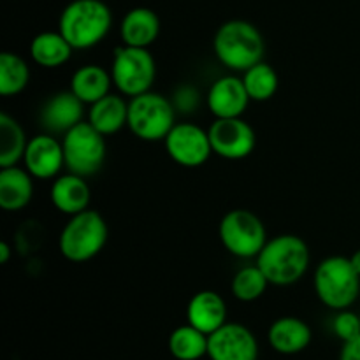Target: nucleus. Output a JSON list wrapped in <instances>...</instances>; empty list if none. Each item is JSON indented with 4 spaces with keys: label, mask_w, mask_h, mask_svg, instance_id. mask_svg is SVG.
<instances>
[{
    "label": "nucleus",
    "mask_w": 360,
    "mask_h": 360,
    "mask_svg": "<svg viewBox=\"0 0 360 360\" xmlns=\"http://www.w3.org/2000/svg\"><path fill=\"white\" fill-rule=\"evenodd\" d=\"M311 262L308 243L295 234H281L267 239L257 257V266L267 281L276 287H290L304 278Z\"/></svg>",
    "instance_id": "obj_1"
},
{
    "label": "nucleus",
    "mask_w": 360,
    "mask_h": 360,
    "mask_svg": "<svg viewBox=\"0 0 360 360\" xmlns=\"http://www.w3.org/2000/svg\"><path fill=\"white\" fill-rule=\"evenodd\" d=\"M112 13L102 0H72L63 7L58 32L74 49H90L108 37Z\"/></svg>",
    "instance_id": "obj_2"
},
{
    "label": "nucleus",
    "mask_w": 360,
    "mask_h": 360,
    "mask_svg": "<svg viewBox=\"0 0 360 360\" xmlns=\"http://www.w3.org/2000/svg\"><path fill=\"white\" fill-rule=\"evenodd\" d=\"M213 49L221 65L234 72H245L262 62L266 41L253 23L246 20H229L218 27Z\"/></svg>",
    "instance_id": "obj_3"
},
{
    "label": "nucleus",
    "mask_w": 360,
    "mask_h": 360,
    "mask_svg": "<svg viewBox=\"0 0 360 360\" xmlns=\"http://www.w3.org/2000/svg\"><path fill=\"white\" fill-rule=\"evenodd\" d=\"M313 287L319 301L334 311L348 309L360 295V274L350 257L333 255L323 259L313 274Z\"/></svg>",
    "instance_id": "obj_4"
},
{
    "label": "nucleus",
    "mask_w": 360,
    "mask_h": 360,
    "mask_svg": "<svg viewBox=\"0 0 360 360\" xmlns=\"http://www.w3.org/2000/svg\"><path fill=\"white\" fill-rule=\"evenodd\" d=\"M109 229L104 217L95 210L72 214L58 238V250L69 262L83 264L95 259L108 243Z\"/></svg>",
    "instance_id": "obj_5"
},
{
    "label": "nucleus",
    "mask_w": 360,
    "mask_h": 360,
    "mask_svg": "<svg viewBox=\"0 0 360 360\" xmlns=\"http://www.w3.org/2000/svg\"><path fill=\"white\" fill-rule=\"evenodd\" d=\"M174 125V105L162 94L150 90L129 101L127 127L137 139L146 143L164 141Z\"/></svg>",
    "instance_id": "obj_6"
},
{
    "label": "nucleus",
    "mask_w": 360,
    "mask_h": 360,
    "mask_svg": "<svg viewBox=\"0 0 360 360\" xmlns=\"http://www.w3.org/2000/svg\"><path fill=\"white\" fill-rule=\"evenodd\" d=\"M112 84L123 97H137L151 90L157 79V62L148 48L118 46L111 63Z\"/></svg>",
    "instance_id": "obj_7"
},
{
    "label": "nucleus",
    "mask_w": 360,
    "mask_h": 360,
    "mask_svg": "<svg viewBox=\"0 0 360 360\" xmlns=\"http://www.w3.org/2000/svg\"><path fill=\"white\" fill-rule=\"evenodd\" d=\"M218 238L231 255L257 259L267 243L264 221L248 210H231L218 225Z\"/></svg>",
    "instance_id": "obj_8"
},
{
    "label": "nucleus",
    "mask_w": 360,
    "mask_h": 360,
    "mask_svg": "<svg viewBox=\"0 0 360 360\" xmlns=\"http://www.w3.org/2000/svg\"><path fill=\"white\" fill-rule=\"evenodd\" d=\"M65 169L72 174L90 178L97 174L105 160V136L88 122L77 123L62 137Z\"/></svg>",
    "instance_id": "obj_9"
},
{
    "label": "nucleus",
    "mask_w": 360,
    "mask_h": 360,
    "mask_svg": "<svg viewBox=\"0 0 360 360\" xmlns=\"http://www.w3.org/2000/svg\"><path fill=\"white\" fill-rule=\"evenodd\" d=\"M164 144L169 158L185 169L202 167L213 155L210 134L195 123H176Z\"/></svg>",
    "instance_id": "obj_10"
},
{
    "label": "nucleus",
    "mask_w": 360,
    "mask_h": 360,
    "mask_svg": "<svg viewBox=\"0 0 360 360\" xmlns=\"http://www.w3.org/2000/svg\"><path fill=\"white\" fill-rule=\"evenodd\" d=\"M207 134L213 153L225 160H243L255 151L257 134L243 118H214Z\"/></svg>",
    "instance_id": "obj_11"
},
{
    "label": "nucleus",
    "mask_w": 360,
    "mask_h": 360,
    "mask_svg": "<svg viewBox=\"0 0 360 360\" xmlns=\"http://www.w3.org/2000/svg\"><path fill=\"white\" fill-rule=\"evenodd\" d=\"M207 357L211 360H257L259 341L246 326L227 322L210 334Z\"/></svg>",
    "instance_id": "obj_12"
},
{
    "label": "nucleus",
    "mask_w": 360,
    "mask_h": 360,
    "mask_svg": "<svg viewBox=\"0 0 360 360\" xmlns=\"http://www.w3.org/2000/svg\"><path fill=\"white\" fill-rule=\"evenodd\" d=\"M21 162L34 179H55L65 167L62 141L56 139L53 134H37L28 139Z\"/></svg>",
    "instance_id": "obj_13"
},
{
    "label": "nucleus",
    "mask_w": 360,
    "mask_h": 360,
    "mask_svg": "<svg viewBox=\"0 0 360 360\" xmlns=\"http://www.w3.org/2000/svg\"><path fill=\"white\" fill-rule=\"evenodd\" d=\"M250 95L246 91L243 77L221 76L211 84L207 91V109L214 118H241L250 104Z\"/></svg>",
    "instance_id": "obj_14"
},
{
    "label": "nucleus",
    "mask_w": 360,
    "mask_h": 360,
    "mask_svg": "<svg viewBox=\"0 0 360 360\" xmlns=\"http://www.w3.org/2000/svg\"><path fill=\"white\" fill-rule=\"evenodd\" d=\"M84 102L70 90L58 91L44 102L41 109V125L48 134H65L77 123L84 122Z\"/></svg>",
    "instance_id": "obj_15"
},
{
    "label": "nucleus",
    "mask_w": 360,
    "mask_h": 360,
    "mask_svg": "<svg viewBox=\"0 0 360 360\" xmlns=\"http://www.w3.org/2000/svg\"><path fill=\"white\" fill-rule=\"evenodd\" d=\"M49 200L56 211L72 217L90 206V185L86 183V178L72 174V172L56 176L49 188Z\"/></svg>",
    "instance_id": "obj_16"
},
{
    "label": "nucleus",
    "mask_w": 360,
    "mask_h": 360,
    "mask_svg": "<svg viewBox=\"0 0 360 360\" xmlns=\"http://www.w3.org/2000/svg\"><path fill=\"white\" fill-rule=\"evenodd\" d=\"M186 320L190 326L210 336L227 323L225 299L214 290L197 292L186 306Z\"/></svg>",
    "instance_id": "obj_17"
},
{
    "label": "nucleus",
    "mask_w": 360,
    "mask_h": 360,
    "mask_svg": "<svg viewBox=\"0 0 360 360\" xmlns=\"http://www.w3.org/2000/svg\"><path fill=\"white\" fill-rule=\"evenodd\" d=\"M311 338V327L297 316H281L274 320L267 333L271 348L281 355L301 354L309 347Z\"/></svg>",
    "instance_id": "obj_18"
},
{
    "label": "nucleus",
    "mask_w": 360,
    "mask_h": 360,
    "mask_svg": "<svg viewBox=\"0 0 360 360\" xmlns=\"http://www.w3.org/2000/svg\"><path fill=\"white\" fill-rule=\"evenodd\" d=\"M34 199V176L25 167H0V207L7 213L25 210Z\"/></svg>",
    "instance_id": "obj_19"
},
{
    "label": "nucleus",
    "mask_w": 360,
    "mask_h": 360,
    "mask_svg": "<svg viewBox=\"0 0 360 360\" xmlns=\"http://www.w3.org/2000/svg\"><path fill=\"white\" fill-rule=\"evenodd\" d=\"M160 35V18L150 7H134L120 23V39L125 46L150 48Z\"/></svg>",
    "instance_id": "obj_20"
},
{
    "label": "nucleus",
    "mask_w": 360,
    "mask_h": 360,
    "mask_svg": "<svg viewBox=\"0 0 360 360\" xmlns=\"http://www.w3.org/2000/svg\"><path fill=\"white\" fill-rule=\"evenodd\" d=\"M86 122L102 136L118 134L129 122V102L123 98L122 94L105 95L90 105Z\"/></svg>",
    "instance_id": "obj_21"
},
{
    "label": "nucleus",
    "mask_w": 360,
    "mask_h": 360,
    "mask_svg": "<svg viewBox=\"0 0 360 360\" xmlns=\"http://www.w3.org/2000/svg\"><path fill=\"white\" fill-rule=\"evenodd\" d=\"M112 77L111 70H105L104 67L88 63V65L79 67L70 77L69 90L79 98L84 104L91 105L94 102L101 101L102 97L111 94Z\"/></svg>",
    "instance_id": "obj_22"
},
{
    "label": "nucleus",
    "mask_w": 360,
    "mask_h": 360,
    "mask_svg": "<svg viewBox=\"0 0 360 360\" xmlns=\"http://www.w3.org/2000/svg\"><path fill=\"white\" fill-rule=\"evenodd\" d=\"M74 48L58 30H46L35 35L30 42V58L44 69H58L72 56Z\"/></svg>",
    "instance_id": "obj_23"
},
{
    "label": "nucleus",
    "mask_w": 360,
    "mask_h": 360,
    "mask_svg": "<svg viewBox=\"0 0 360 360\" xmlns=\"http://www.w3.org/2000/svg\"><path fill=\"white\" fill-rule=\"evenodd\" d=\"M28 139L23 127L7 112L0 115V167H13L23 160Z\"/></svg>",
    "instance_id": "obj_24"
},
{
    "label": "nucleus",
    "mask_w": 360,
    "mask_h": 360,
    "mask_svg": "<svg viewBox=\"0 0 360 360\" xmlns=\"http://www.w3.org/2000/svg\"><path fill=\"white\" fill-rule=\"evenodd\" d=\"M210 336L193 326L176 327L169 336V352L176 360H199L207 355Z\"/></svg>",
    "instance_id": "obj_25"
},
{
    "label": "nucleus",
    "mask_w": 360,
    "mask_h": 360,
    "mask_svg": "<svg viewBox=\"0 0 360 360\" xmlns=\"http://www.w3.org/2000/svg\"><path fill=\"white\" fill-rule=\"evenodd\" d=\"M30 83V67L23 56L13 51L0 55V95L16 97Z\"/></svg>",
    "instance_id": "obj_26"
},
{
    "label": "nucleus",
    "mask_w": 360,
    "mask_h": 360,
    "mask_svg": "<svg viewBox=\"0 0 360 360\" xmlns=\"http://www.w3.org/2000/svg\"><path fill=\"white\" fill-rule=\"evenodd\" d=\"M243 83L253 102H266L276 95L280 88V77L274 67L262 60L243 72Z\"/></svg>",
    "instance_id": "obj_27"
},
{
    "label": "nucleus",
    "mask_w": 360,
    "mask_h": 360,
    "mask_svg": "<svg viewBox=\"0 0 360 360\" xmlns=\"http://www.w3.org/2000/svg\"><path fill=\"white\" fill-rule=\"evenodd\" d=\"M266 274L259 266H245L234 274L231 281V292L238 301L253 302L266 294L269 287Z\"/></svg>",
    "instance_id": "obj_28"
},
{
    "label": "nucleus",
    "mask_w": 360,
    "mask_h": 360,
    "mask_svg": "<svg viewBox=\"0 0 360 360\" xmlns=\"http://www.w3.org/2000/svg\"><path fill=\"white\" fill-rule=\"evenodd\" d=\"M333 330L341 341H350L360 336V315L350 311V309H341L333 320Z\"/></svg>",
    "instance_id": "obj_29"
},
{
    "label": "nucleus",
    "mask_w": 360,
    "mask_h": 360,
    "mask_svg": "<svg viewBox=\"0 0 360 360\" xmlns=\"http://www.w3.org/2000/svg\"><path fill=\"white\" fill-rule=\"evenodd\" d=\"M340 360H360V336L355 340L345 341Z\"/></svg>",
    "instance_id": "obj_30"
},
{
    "label": "nucleus",
    "mask_w": 360,
    "mask_h": 360,
    "mask_svg": "<svg viewBox=\"0 0 360 360\" xmlns=\"http://www.w3.org/2000/svg\"><path fill=\"white\" fill-rule=\"evenodd\" d=\"M11 255H13V252H11L9 243H6V241L0 243V264H4V266H6V264L11 260Z\"/></svg>",
    "instance_id": "obj_31"
},
{
    "label": "nucleus",
    "mask_w": 360,
    "mask_h": 360,
    "mask_svg": "<svg viewBox=\"0 0 360 360\" xmlns=\"http://www.w3.org/2000/svg\"><path fill=\"white\" fill-rule=\"evenodd\" d=\"M350 260H352V266H354L355 271L360 274V248L357 252H354V255L350 257Z\"/></svg>",
    "instance_id": "obj_32"
}]
</instances>
